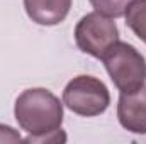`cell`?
Masks as SVG:
<instances>
[{"mask_svg":"<svg viewBox=\"0 0 146 144\" xmlns=\"http://www.w3.org/2000/svg\"><path fill=\"white\" fill-rule=\"evenodd\" d=\"M24 9L33 22L51 27L68 17L72 0H24Z\"/></svg>","mask_w":146,"mask_h":144,"instance_id":"6","label":"cell"},{"mask_svg":"<svg viewBox=\"0 0 146 144\" xmlns=\"http://www.w3.org/2000/svg\"><path fill=\"white\" fill-rule=\"evenodd\" d=\"M61 102L76 115L97 117L109 108L110 93L102 80L80 75L66 83Z\"/></svg>","mask_w":146,"mask_h":144,"instance_id":"3","label":"cell"},{"mask_svg":"<svg viewBox=\"0 0 146 144\" xmlns=\"http://www.w3.org/2000/svg\"><path fill=\"white\" fill-rule=\"evenodd\" d=\"M14 115L19 127L29 134L24 141L36 143L39 137L61 129L63 102L46 88H27L17 97Z\"/></svg>","mask_w":146,"mask_h":144,"instance_id":"1","label":"cell"},{"mask_svg":"<svg viewBox=\"0 0 146 144\" xmlns=\"http://www.w3.org/2000/svg\"><path fill=\"white\" fill-rule=\"evenodd\" d=\"M100 61L121 93H131L145 87L146 59L133 44L115 41L102 54Z\"/></svg>","mask_w":146,"mask_h":144,"instance_id":"2","label":"cell"},{"mask_svg":"<svg viewBox=\"0 0 146 144\" xmlns=\"http://www.w3.org/2000/svg\"><path fill=\"white\" fill-rule=\"evenodd\" d=\"M21 141H24V139L14 127L0 124V143H21Z\"/></svg>","mask_w":146,"mask_h":144,"instance_id":"9","label":"cell"},{"mask_svg":"<svg viewBox=\"0 0 146 144\" xmlns=\"http://www.w3.org/2000/svg\"><path fill=\"white\" fill-rule=\"evenodd\" d=\"M129 3H131V0H90V5L97 12H100L107 17H112V19L122 17L126 14V9Z\"/></svg>","mask_w":146,"mask_h":144,"instance_id":"8","label":"cell"},{"mask_svg":"<svg viewBox=\"0 0 146 144\" xmlns=\"http://www.w3.org/2000/svg\"><path fill=\"white\" fill-rule=\"evenodd\" d=\"M73 36L82 53L100 59L110 46L119 41V29L112 17L95 10L83 15L76 22Z\"/></svg>","mask_w":146,"mask_h":144,"instance_id":"4","label":"cell"},{"mask_svg":"<svg viewBox=\"0 0 146 144\" xmlns=\"http://www.w3.org/2000/svg\"><path fill=\"white\" fill-rule=\"evenodd\" d=\"M117 119L119 124L133 132L146 134V87H141L131 93H121L117 100Z\"/></svg>","mask_w":146,"mask_h":144,"instance_id":"5","label":"cell"},{"mask_svg":"<svg viewBox=\"0 0 146 144\" xmlns=\"http://www.w3.org/2000/svg\"><path fill=\"white\" fill-rule=\"evenodd\" d=\"M124 17L126 26L146 44V0H131Z\"/></svg>","mask_w":146,"mask_h":144,"instance_id":"7","label":"cell"}]
</instances>
